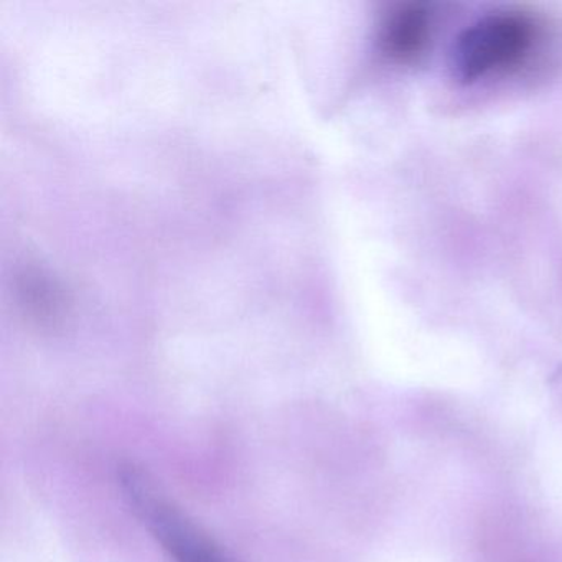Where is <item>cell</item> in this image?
Returning a JSON list of instances; mask_svg holds the SVG:
<instances>
[{
    "label": "cell",
    "mask_w": 562,
    "mask_h": 562,
    "mask_svg": "<svg viewBox=\"0 0 562 562\" xmlns=\"http://www.w3.org/2000/svg\"><path fill=\"white\" fill-rule=\"evenodd\" d=\"M120 483L134 512L176 562H232L199 526L160 493L139 467L133 463L121 467Z\"/></svg>",
    "instance_id": "7a4b0ae2"
},
{
    "label": "cell",
    "mask_w": 562,
    "mask_h": 562,
    "mask_svg": "<svg viewBox=\"0 0 562 562\" xmlns=\"http://www.w3.org/2000/svg\"><path fill=\"white\" fill-rule=\"evenodd\" d=\"M430 12L426 5L401 4L394 8L381 25V48L400 64L416 61L430 41Z\"/></svg>",
    "instance_id": "3957f363"
},
{
    "label": "cell",
    "mask_w": 562,
    "mask_h": 562,
    "mask_svg": "<svg viewBox=\"0 0 562 562\" xmlns=\"http://www.w3.org/2000/svg\"><path fill=\"white\" fill-rule=\"evenodd\" d=\"M539 27L525 12H496L467 29L453 50V71L463 83L521 65L535 50Z\"/></svg>",
    "instance_id": "6da1fadb"
}]
</instances>
